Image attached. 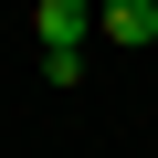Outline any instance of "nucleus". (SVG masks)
<instances>
[{
  "label": "nucleus",
  "mask_w": 158,
  "mask_h": 158,
  "mask_svg": "<svg viewBox=\"0 0 158 158\" xmlns=\"http://www.w3.org/2000/svg\"><path fill=\"white\" fill-rule=\"evenodd\" d=\"M95 42L148 53V42H158V0H95Z\"/></svg>",
  "instance_id": "nucleus-1"
}]
</instances>
